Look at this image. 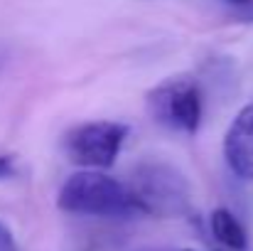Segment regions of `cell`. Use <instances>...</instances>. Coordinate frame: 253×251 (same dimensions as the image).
Returning a JSON list of instances; mask_svg holds the SVG:
<instances>
[{"label":"cell","instance_id":"cell-1","mask_svg":"<svg viewBox=\"0 0 253 251\" xmlns=\"http://www.w3.org/2000/svg\"><path fill=\"white\" fill-rule=\"evenodd\" d=\"M57 207L67 214L98 219L148 217L133 185L103 170H79L69 175L57 192Z\"/></svg>","mask_w":253,"mask_h":251},{"label":"cell","instance_id":"cell-2","mask_svg":"<svg viewBox=\"0 0 253 251\" xmlns=\"http://www.w3.org/2000/svg\"><path fill=\"white\" fill-rule=\"evenodd\" d=\"M148 113L163 128L194 136L204 118L202 86L192 77H169L153 86L145 96Z\"/></svg>","mask_w":253,"mask_h":251},{"label":"cell","instance_id":"cell-3","mask_svg":"<svg viewBox=\"0 0 253 251\" xmlns=\"http://www.w3.org/2000/svg\"><path fill=\"white\" fill-rule=\"evenodd\" d=\"M148 217H184L192 209V187L169 163H140L130 180Z\"/></svg>","mask_w":253,"mask_h":251},{"label":"cell","instance_id":"cell-4","mask_svg":"<svg viewBox=\"0 0 253 251\" xmlns=\"http://www.w3.org/2000/svg\"><path fill=\"white\" fill-rule=\"evenodd\" d=\"M128 138V126L118 121H86L62 138L64 155L82 170H108L118 160Z\"/></svg>","mask_w":253,"mask_h":251},{"label":"cell","instance_id":"cell-5","mask_svg":"<svg viewBox=\"0 0 253 251\" xmlns=\"http://www.w3.org/2000/svg\"><path fill=\"white\" fill-rule=\"evenodd\" d=\"M226 167L244 182H253V103L244 106L224 136Z\"/></svg>","mask_w":253,"mask_h":251},{"label":"cell","instance_id":"cell-6","mask_svg":"<svg viewBox=\"0 0 253 251\" xmlns=\"http://www.w3.org/2000/svg\"><path fill=\"white\" fill-rule=\"evenodd\" d=\"M209 232H211L214 242L219 247H224L226 251H246V247H249L246 227L226 207H216L209 214Z\"/></svg>","mask_w":253,"mask_h":251},{"label":"cell","instance_id":"cell-7","mask_svg":"<svg viewBox=\"0 0 253 251\" xmlns=\"http://www.w3.org/2000/svg\"><path fill=\"white\" fill-rule=\"evenodd\" d=\"M236 20L253 22V0H219Z\"/></svg>","mask_w":253,"mask_h":251},{"label":"cell","instance_id":"cell-8","mask_svg":"<svg viewBox=\"0 0 253 251\" xmlns=\"http://www.w3.org/2000/svg\"><path fill=\"white\" fill-rule=\"evenodd\" d=\"M0 251H20L17 247V239H15V234H12V229L0 219Z\"/></svg>","mask_w":253,"mask_h":251},{"label":"cell","instance_id":"cell-9","mask_svg":"<svg viewBox=\"0 0 253 251\" xmlns=\"http://www.w3.org/2000/svg\"><path fill=\"white\" fill-rule=\"evenodd\" d=\"M12 172H15V160L10 155H0V180L10 177Z\"/></svg>","mask_w":253,"mask_h":251},{"label":"cell","instance_id":"cell-10","mask_svg":"<svg viewBox=\"0 0 253 251\" xmlns=\"http://www.w3.org/2000/svg\"><path fill=\"white\" fill-rule=\"evenodd\" d=\"M182 251H197V249H182Z\"/></svg>","mask_w":253,"mask_h":251}]
</instances>
